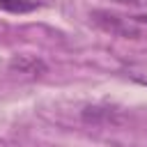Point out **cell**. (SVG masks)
<instances>
[{
	"label": "cell",
	"mask_w": 147,
	"mask_h": 147,
	"mask_svg": "<svg viewBox=\"0 0 147 147\" xmlns=\"http://www.w3.org/2000/svg\"><path fill=\"white\" fill-rule=\"evenodd\" d=\"M39 7L37 0H0V9L9 14H30Z\"/></svg>",
	"instance_id": "cell-4"
},
{
	"label": "cell",
	"mask_w": 147,
	"mask_h": 147,
	"mask_svg": "<svg viewBox=\"0 0 147 147\" xmlns=\"http://www.w3.org/2000/svg\"><path fill=\"white\" fill-rule=\"evenodd\" d=\"M90 18L106 32L115 34V37H122V39H140L142 37V30L138 28L136 21H129L124 16H117L113 11H106V9H94L90 14Z\"/></svg>",
	"instance_id": "cell-1"
},
{
	"label": "cell",
	"mask_w": 147,
	"mask_h": 147,
	"mask_svg": "<svg viewBox=\"0 0 147 147\" xmlns=\"http://www.w3.org/2000/svg\"><path fill=\"white\" fill-rule=\"evenodd\" d=\"M9 71L11 74H23V76H44L48 71V64L37 57V55H28V53H18V55H11L9 60Z\"/></svg>",
	"instance_id": "cell-2"
},
{
	"label": "cell",
	"mask_w": 147,
	"mask_h": 147,
	"mask_svg": "<svg viewBox=\"0 0 147 147\" xmlns=\"http://www.w3.org/2000/svg\"><path fill=\"white\" fill-rule=\"evenodd\" d=\"M133 21H136V23H147V14H142V16H136Z\"/></svg>",
	"instance_id": "cell-6"
},
{
	"label": "cell",
	"mask_w": 147,
	"mask_h": 147,
	"mask_svg": "<svg viewBox=\"0 0 147 147\" xmlns=\"http://www.w3.org/2000/svg\"><path fill=\"white\" fill-rule=\"evenodd\" d=\"M119 5H126V7H136V9H145L147 7V0H117Z\"/></svg>",
	"instance_id": "cell-5"
},
{
	"label": "cell",
	"mask_w": 147,
	"mask_h": 147,
	"mask_svg": "<svg viewBox=\"0 0 147 147\" xmlns=\"http://www.w3.org/2000/svg\"><path fill=\"white\" fill-rule=\"evenodd\" d=\"M80 119L85 124H94V126L119 124L122 122V113L117 108H110V106H85L80 110Z\"/></svg>",
	"instance_id": "cell-3"
}]
</instances>
